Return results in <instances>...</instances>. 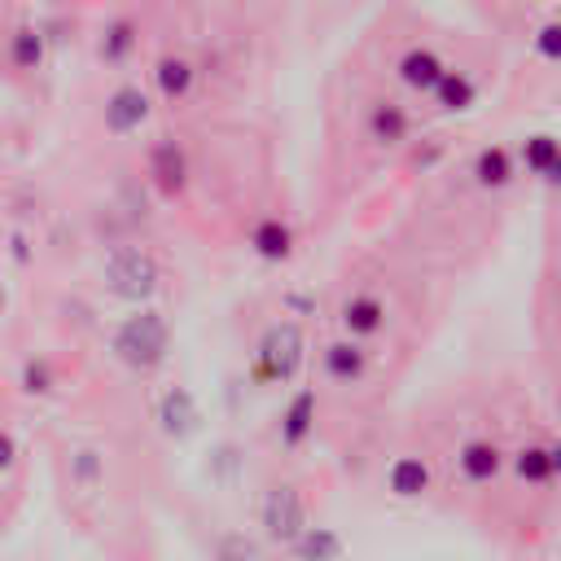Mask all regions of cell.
Listing matches in <instances>:
<instances>
[{
  "label": "cell",
  "mask_w": 561,
  "mask_h": 561,
  "mask_svg": "<svg viewBox=\"0 0 561 561\" xmlns=\"http://www.w3.org/2000/svg\"><path fill=\"white\" fill-rule=\"evenodd\" d=\"M171 351V329L162 320V311L140 307L131 311L118 329H114V359L127 364L131 373H153Z\"/></svg>",
  "instance_id": "obj_1"
},
{
  "label": "cell",
  "mask_w": 561,
  "mask_h": 561,
  "mask_svg": "<svg viewBox=\"0 0 561 561\" xmlns=\"http://www.w3.org/2000/svg\"><path fill=\"white\" fill-rule=\"evenodd\" d=\"M302 351H307L302 329L294 320H276V324L263 329V337L254 346V368L250 373L259 381H294L298 368H302Z\"/></svg>",
  "instance_id": "obj_2"
},
{
  "label": "cell",
  "mask_w": 561,
  "mask_h": 561,
  "mask_svg": "<svg viewBox=\"0 0 561 561\" xmlns=\"http://www.w3.org/2000/svg\"><path fill=\"white\" fill-rule=\"evenodd\" d=\"M158 280H162V267L149 250H136V245H123L105 259V289L114 298H127V302H149L158 294Z\"/></svg>",
  "instance_id": "obj_3"
},
{
  "label": "cell",
  "mask_w": 561,
  "mask_h": 561,
  "mask_svg": "<svg viewBox=\"0 0 561 561\" xmlns=\"http://www.w3.org/2000/svg\"><path fill=\"white\" fill-rule=\"evenodd\" d=\"M259 526H263V535H267L272 543L289 548V543L307 530V504H302L298 486H289V482L267 486V491H263V504H259Z\"/></svg>",
  "instance_id": "obj_4"
},
{
  "label": "cell",
  "mask_w": 561,
  "mask_h": 561,
  "mask_svg": "<svg viewBox=\"0 0 561 561\" xmlns=\"http://www.w3.org/2000/svg\"><path fill=\"white\" fill-rule=\"evenodd\" d=\"M149 110H153L149 92L136 88V83H123V88H114L105 96V131L110 136H131V131H140L149 123Z\"/></svg>",
  "instance_id": "obj_5"
},
{
  "label": "cell",
  "mask_w": 561,
  "mask_h": 561,
  "mask_svg": "<svg viewBox=\"0 0 561 561\" xmlns=\"http://www.w3.org/2000/svg\"><path fill=\"white\" fill-rule=\"evenodd\" d=\"M456 469H460V478L469 486H486V482H495L504 473V451L491 438H465L460 451H456Z\"/></svg>",
  "instance_id": "obj_6"
},
{
  "label": "cell",
  "mask_w": 561,
  "mask_h": 561,
  "mask_svg": "<svg viewBox=\"0 0 561 561\" xmlns=\"http://www.w3.org/2000/svg\"><path fill=\"white\" fill-rule=\"evenodd\" d=\"M202 425V412H197V399L184 390V386H171L162 399H158V430L175 443H184L188 434H197Z\"/></svg>",
  "instance_id": "obj_7"
},
{
  "label": "cell",
  "mask_w": 561,
  "mask_h": 561,
  "mask_svg": "<svg viewBox=\"0 0 561 561\" xmlns=\"http://www.w3.org/2000/svg\"><path fill=\"white\" fill-rule=\"evenodd\" d=\"M145 167H149V180L158 184V193H167V197L184 193V184H188V158H184V149L175 140H158L149 149V162Z\"/></svg>",
  "instance_id": "obj_8"
},
{
  "label": "cell",
  "mask_w": 561,
  "mask_h": 561,
  "mask_svg": "<svg viewBox=\"0 0 561 561\" xmlns=\"http://www.w3.org/2000/svg\"><path fill=\"white\" fill-rule=\"evenodd\" d=\"M399 83L403 88H412V92H421V96H430L434 88H438V79L447 75V61L434 53V48H408L403 57H399Z\"/></svg>",
  "instance_id": "obj_9"
},
{
  "label": "cell",
  "mask_w": 561,
  "mask_h": 561,
  "mask_svg": "<svg viewBox=\"0 0 561 561\" xmlns=\"http://www.w3.org/2000/svg\"><path fill=\"white\" fill-rule=\"evenodd\" d=\"M320 364H324V377L351 386V381H359V377L368 373V351L359 346V337L346 333V337H337V342H329V346L320 351Z\"/></svg>",
  "instance_id": "obj_10"
},
{
  "label": "cell",
  "mask_w": 561,
  "mask_h": 561,
  "mask_svg": "<svg viewBox=\"0 0 561 561\" xmlns=\"http://www.w3.org/2000/svg\"><path fill=\"white\" fill-rule=\"evenodd\" d=\"M337 320H342V329H346L351 337L364 342V337H373V333L386 329V302H381L377 294H351V298L342 302Z\"/></svg>",
  "instance_id": "obj_11"
},
{
  "label": "cell",
  "mask_w": 561,
  "mask_h": 561,
  "mask_svg": "<svg viewBox=\"0 0 561 561\" xmlns=\"http://www.w3.org/2000/svg\"><path fill=\"white\" fill-rule=\"evenodd\" d=\"M311 430H316V390L302 386V390L289 394V403L280 412V443L285 447H302L311 438Z\"/></svg>",
  "instance_id": "obj_12"
},
{
  "label": "cell",
  "mask_w": 561,
  "mask_h": 561,
  "mask_svg": "<svg viewBox=\"0 0 561 561\" xmlns=\"http://www.w3.org/2000/svg\"><path fill=\"white\" fill-rule=\"evenodd\" d=\"M430 482H434V473L421 456H394L386 469V491L394 500H421L430 491Z\"/></svg>",
  "instance_id": "obj_13"
},
{
  "label": "cell",
  "mask_w": 561,
  "mask_h": 561,
  "mask_svg": "<svg viewBox=\"0 0 561 561\" xmlns=\"http://www.w3.org/2000/svg\"><path fill=\"white\" fill-rule=\"evenodd\" d=\"M250 250H254L263 263H285V259L294 254V228H289L285 219L267 215V219H259V224L250 228Z\"/></svg>",
  "instance_id": "obj_14"
},
{
  "label": "cell",
  "mask_w": 561,
  "mask_h": 561,
  "mask_svg": "<svg viewBox=\"0 0 561 561\" xmlns=\"http://www.w3.org/2000/svg\"><path fill=\"white\" fill-rule=\"evenodd\" d=\"M193 79H197V70H193V61L180 57V53H167V57L153 61V83H158L162 101H184V96L193 92Z\"/></svg>",
  "instance_id": "obj_15"
},
{
  "label": "cell",
  "mask_w": 561,
  "mask_h": 561,
  "mask_svg": "<svg viewBox=\"0 0 561 561\" xmlns=\"http://www.w3.org/2000/svg\"><path fill=\"white\" fill-rule=\"evenodd\" d=\"M513 175H517L513 149H504V145L478 149V158H473V180H478V188H508Z\"/></svg>",
  "instance_id": "obj_16"
},
{
  "label": "cell",
  "mask_w": 561,
  "mask_h": 561,
  "mask_svg": "<svg viewBox=\"0 0 561 561\" xmlns=\"http://www.w3.org/2000/svg\"><path fill=\"white\" fill-rule=\"evenodd\" d=\"M408 110L403 105H394V101H377L373 110H368V136L373 140H381V145H403L408 140Z\"/></svg>",
  "instance_id": "obj_17"
},
{
  "label": "cell",
  "mask_w": 561,
  "mask_h": 561,
  "mask_svg": "<svg viewBox=\"0 0 561 561\" xmlns=\"http://www.w3.org/2000/svg\"><path fill=\"white\" fill-rule=\"evenodd\" d=\"M430 96H434V105H438V110L460 114V110H469V105L478 101V83H473L465 70H451V66H447V75L438 79V88H434Z\"/></svg>",
  "instance_id": "obj_18"
},
{
  "label": "cell",
  "mask_w": 561,
  "mask_h": 561,
  "mask_svg": "<svg viewBox=\"0 0 561 561\" xmlns=\"http://www.w3.org/2000/svg\"><path fill=\"white\" fill-rule=\"evenodd\" d=\"M513 473H517L522 482H530V486L552 482V456H548V447H539V443L517 447V451H513Z\"/></svg>",
  "instance_id": "obj_19"
},
{
  "label": "cell",
  "mask_w": 561,
  "mask_h": 561,
  "mask_svg": "<svg viewBox=\"0 0 561 561\" xmlns=\"http://www.w3.org/2000/svg\"><path fill=\"white\" fill-rule=\"evenodd\" d=\"M289 552H294V557H307V561H311V557L320 561V557H342V552H346V543H342L329 526H307V530L289 543Z\"/></svg>",
  "instance_id": "obj_20"
},
{
  "label": "cell",
  "mask_w": 561,
  "mask_h": 561,
  "mask_svg": "<svg viewBox=\"0 0 561 561\" xmlns=\"http://www.w3.org/2000/svg\"><path fill=\"white\" fill-rule=\"evenodd\" d=\"M131 48H136V22L131 18H114L105 26V35H101V61L118 66V61L131 57Z\"/></svg>",
  "instance_id": "obj_21"
},
{
  "label": "cell",
  "mask_w": 561,
  "mask_h": 561,
  "mask_svg": "<svg viewBox=\"0 0 561 561\" xmlns=\"http://www.w3.org/2000/svg\"><path fill=\"white\" fill-rule=\"evenodd\" d=\"M9 61L18 70H39V61H44V35L35 26H18L9 35Z\"/></svg>",
  "instance_id": "obj_22"
},
{
  "label": "cell",
  "mask_w": 561,
  "mask_h": 561,
  "mask_svg": "<svg viewBox=\"0 0 561 561\" xmlns=\"http://www.w3.org/2000/svg\"><path fill=\"white\" fill-rule=\"evenodd\" d=\"M557 158H561V140H557V136L535 131V136H526V140H522V162H526V171H530V175H543Z\"/></svg>",
  "instance_id": "obj_23"
},
{
  "label": "cell",
  "mask_w": 561,
  "mask_h": 561,
  "mask_svg": "<svg viewBox=\"0 0 561 561\" xmlns=\"http://www.w3.org/2000/svg\"><path fill=\"white\" fill-rule=\"evenodd\" d=\"M530 48H535V57H543V61L561 66V18H552V22L535 26V35H530Z\"/></svg>",
  "instance_id": "obj_24"
},
{
  "label": "cell",
  "mask_w": 561,
  "mask_h": 561,
  "mask_svg": "<svg viewBox=\"0 0 561 561\" xmlns=\"http://www.w3.org/2000/svg\"><path fill=\"white\" fill-rule=\"evenodd\" d=\"M57 381H53V368H48V359H26L22 364V390L26 394H48Z\"/></svg>",
  "instance_id": "obj_25"
},
{
  "label": "cell",
  "mask_w": 561,
  "mask_h": 561,
  "mask_svg": "<svg viewBox=\"0 0 561 561\" xmlns=\"http://www.w3.org/2000/svg\"><path fill=\"white\" fill-rule=\"evenodd\" d=\"M13 456H18V443H13V434H4V430H0V473L13 465Z\"/></svg>",
  "instance_id": "obj_26"
},
{
  "label": "cell",
  "mask_w": 561,
  "mask_h": 561,
  "mask_svg": "<svg viewBox=\"0 0 561 561\" xmlns=\"http://www.w3.org/2000/svg\"><path fill=\"white\" fill-rule=\"evenodd\" d=\"M96 451H79V478H96Z\"/></svg>",
  "instance_id": "obj_27"
},
{
  "label": "cell",
  "mask_w": 561,
  "mask_h": 561,
  "mask_svg": "<svg viewBox=\"0 0 561 561\" xmlns=\"http://www.w3.org/2000/svg\"><path fill=\"white\" fill-rule=\"evenodd\" d=\"M224 552H241V557H259V543H250V539H228V543H224Z\"/></svg>",
  "instance_id": "obj_28"
},
{
  "label": "cell",
  "mask_w": 561,
  "mask_h": 561,
  "mask_svg": "<svg viewBox=\"0 0 561 561\" xmlns=\"http://www.w3.org/2000/svg\"><path fill=\"white\" fill-rule=\"evenodd\" d=\"M539 180H543L548 188H561V158H557V162H552V167H548V171H543Z\"/></svg>",
  "instance_id": "obj_29"
},
{
  "label": "cell",
  "mask_w": 561,
  "mask_h": 561,
  "mask_svg": "<svg viewBox=\"0 0 561 561\" xmlns=\"http://www.w3.org/2000/svg\"><path fill=\"white\" fill-rule=\"evenodd\" d=\"M548 456H552V478H561V443H552Z\"/></svg>",
  "instance_id": "obj_30"
},
{
  "label": "cell",
  "mask_w": 561,
  "mask_h": 561,
  "mask_svg": "<svg viewBox=\"0 0 561 561\" xmlns=\"http://www.w3.org/2000/svg\"><path fill=\"white\" fill-rule=\"evenodd\" d=\"M0 311H4V285H0Z\"/></svg>",
  "instance_id": "obj_31"
}]
</instances>
